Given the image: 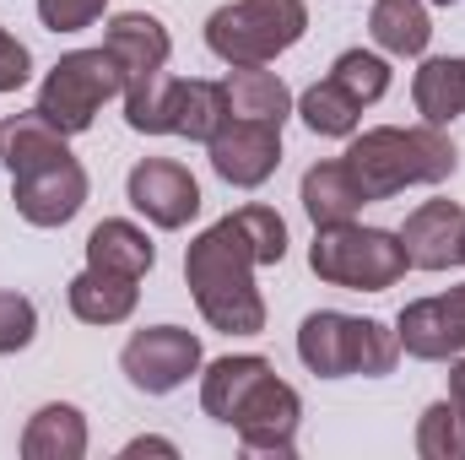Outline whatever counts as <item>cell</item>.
I'll use <instances>...</instances> for the list:
<instances>
[{
	"label": "cell",
	"instance_id": "cell-1",
	"mask_svg": "<svg viewBox=\"0 0 465 460\" xmlns=\"http://www.w3.org/2000/svg\"><path fill=\"white\" fill-rule=\"evenodd\" d=\"M254 271H260V255L238 223V212L217 217L212 228L190 238L184 282H190V298L212 331H223V336H260L265 331V293L254 287Z\"/></svg>",
	"mask_w": 465,
	"mask_h": 460
},
{
	"label": "cell",
	"instance_id": "cell-2",
	"mask_svg": "<svg viewBox=\"0 0 465 460\" xmlns=\"http://www.w3.org/2000/svg\"><path fill=\"white\" fill-rule=\"evenodd\" d=\"M347 168L368 201H390L411 185H444L460 168V152L444 125H373L347 141Z\"/></svg>",
	"mask_w": 465,
	"mask_h": 460
},
{
	"label": "cell",
	"instance_id": "cell-3",
	"mask_svg": "<svg viewBox=\"0 0 465 460\" xmlns=\"http://www.w3.org/2000/svg\"><path fill=\"white\" fill-rule=\"evenodd\" d=\"M298 363L320 379H384L401 363V336L368 315L314 309L298 325Z\"/></svg>",
	"mask_w": 465,
	"mask_h": 460
},
{
	"label": "cell",
	"instance_id": "cell-4",
	"mask_svg": "<svg viewBox=\"0 0 465 460\" xmlns=\"http://www.w3.org/2000/svg\"><path fill=\"white\" fill-rule=\"evenodd\" d=\"M309 271H314L325 287L384 293V287H395L411 265H406V244H401V233L362 228V223H331V228H314Z\"/></svg>",
	"mask_w": 465,
	"mask_h": 460
},
{
	"label": "cell",
	"instance_id": "cell-5",
	"mask_svg": "<svg viewBox=\"0 0 465 460\" xmlns=\"http://www.w3.org/2000/svg\"><path fill=\"white\" fill-rule=\"evenodd\" d=\"M309 33L303 0H228L206 16V49L223 65H271Z\"/></svg>",
	"mask_w": 465,
	"mask_h": 460
},
{
	"label": "cell",
	"instance_id": "cell-6",
	"mask_svg": "<svg viewBox=\"0 0 465 460\" xmlns=\"http://www.w3.org/2000/svg\"><path fill=\"white\" fill-rule=\"evenodd\" d=\"M124 98V71L114 65V55L98 44V49H71L60 55L44 82H38V115L49 119L60 135H82L93 130V119L104 115V104Z\"/></svg>",
	"mask_w": 465,
	"mask_h": 460
},
{
	"label": "cell",
	"instance_id": "cell-7",
	"mask_svg": "<svg viewBox=\"0 0 465 460\" xmlns=\"http://www.w3.org/2000/svg\"><path fill=\"white\" fill-rule=\"evenodd\" d=\"M201 368H206L201 336L184 331V325H146V331H135V336L124 342V352H119V374H124L130 390H141V395H173V390H184Z\"/></svg>",
	"mask_w": 465,
	"mask_h": 460
},
{
	"label": "cell",
	"instance_id": "cell-8",
	"mask_svg": "<svg viewBox=\"0 0 465 460\" xmlns=\"http://www.w3.org/2000/svg\"><path fill=\"white\" fill-rule=\"evenodd\" d=\"M124 201L163 233H179L201 217V179L173 157H141L124 174Z\"/></svg>",
	"mask_w": 465,
	"mask_h": 460
},
{
	"label": "cell",
	"instance_id": "cell-9",
	"mask_svg": "<svg viewBox=\"0 0 465 460\" xmlns=\"http://www.w3.org/2000/svg\"><path fill=\"white\" fill-rule=\"evenodd\" d=\"M87 190H93L87 168L65 152V157L44 163V168H33V174H16V179H11V206H16V217H22L27 228H65V223L82 217Z\"/></svg>",
	"mask_w": 465,
	"mask_h": 460
},
{
	"label": "cell",
	"instance_id": "cell-10",
	"mask_svg": "<svg viewBox=\"0 0 465 460\" xmlns=\"http://www.w3.org/2000/svg\"><path fill=\"white\" fill-rule=\"evenodd\" d=\"M298 428H303V395L276 374H265L232 417V434L249 455H292Z\"/></svg>",
	"mask_w": 465,
	"mask_h": 460
},
{
	"label": "cell",
	"instance_id": "cell-11",
	"mask_svg": "<svg viewBox=\"0 0 465 460\" xmlns=\"http://www.w3.org/2000/svg\"><path fill=\"white\" fill-rule=\"evenodd\" d=\"M212 174L232 190H260L276 168H282V130L276 125H254V119H228L212 141Z\"/></svg>",
	"mask_w": 465,
	"mask_h": 460
},
{
	"label": "cell",
	"instance_id": "cell-12",
	"mask_svg": "<svg viewBox=\"0 0 465 460\" xmlns=\"http://www.w3.org/2000/svg\"><path fill=\"white\" fill-rule=\"evenodd\" d=\"M395 233L406 244V265L411 271L465 265V206L460 201H422Z\"/></svg>",
	"mask_w": 465,
	"mask_h": 460
},
{
	"label": "cell",
	"instance_id": "cell-13",
	"mask_svg": "<svg viewBox=\"0 0 465 460\" xmlns=\"http://www.w3.org/2000/svg\"><path fill=\"white\" fill-rule=\"evenodd\" d=\"M104 49L124 71V87L152 76V71H168V60H173V38L152 11H114L104 22Z\"/></svg>",
	"mask_w": 465,
	"mask_h": 460
},
{
	"label": "cell",
	"instance_id": "cell-14",
	"mask_svg": "<svg viewBox=\"0 0 465 460\" xmlns=\"http://www.w3.org/2000/svg\"><path fill=\"white\" fill-rule=\"evenodd\" d=\"M65 304H71V315H76L82 325H104V331H109V325H124V320L135 315L141 282L87 265V271H76V276L65 282Z\"/></svg>",
	"mask_w": 465,
	"mask_h": 460
},
{
	"label": "cell",
	"instance_id": "cell-15",
	"mask_svg": "<svg viewBox=\"0 0 465 460\" xmlns=\"http://www.w3.org/2000/svg\"><path fill=\"white\" fill-rule=\"evenodd\" d=\"M298 201L309 212L314 228H331V223H357L362 206H373L357 185V174L347 168V157H331V163H314L298 185Z\"/></svg>",
	"mask_w": 465,
	"mask_h": 460
},
{
	"label": "cell",
	"instance_id": "cell-16",
	"mask_svg": "<svg viewBox=\"0 0 465 460\" xmlns=\"http://www.w3.org/2000/svg\"><path fill=\"white\" fill-rule=\"evenodd\" d=\"M265 374H276V363L260 357V352H232V357L206 363V368H201V406H206V417L223 423V428H232L238 406L249 401V390H254Z\"/></svg>",
	"mask_w": 465,
	"mask_h": 460
},
{
	"label": "cell",
	"instance_id": "cell-17",
	"mask_svg": "<svg viewBox=\"0 0 465 460\" xmlns=\"http://www.w3.org/2000/svg\"><path fill=\"white\" fill-rule=\"evenodd\" d=\"M411 104L422 125H455L465 115V60L460 55H422V65L411 71Z\"/></svg>",
	"mask_w": 465,
	"mask_h": 460
},
{
	"label": "cell",
	"instance_id": "cell-18",
	"mask_svg": "<svg viewBox=\"0 0 465 460\" xmlns=\"http://www.w3.org/2000/svg\"><path fill=\"white\" fill-rule=\"evenodd\" d=\"M368 38L379 44V55L422 60L428 44H433L428 0H373V11H368Z\"/></svg>",
	"mask_w": 465,
	"mask_h": 460
},
{
	"label": "cell",
	"instance_id": "cell-19",
	"mask_svg": "<svg viewBox=\"0 0 465 460\" xmlns=\"http://www.w3.org/2000/svg\"><path fill=\"white\" fill-rule=\"evenodd\" d=\"M395 336H401V352L417 357V363H450V357L465 352V342L455 336V325H450L444 298H411L395 315Z\"/></svg>",
	"mask_w": 465,
	"mask_h": 460
},
{
	"label": "cell",
	"instance_id": "cell-20",
	"mask_svg": "<svg viewBox=\"0 0 465 460\" xmlns=\"http://www.w3.org/2000/svg\"><path fill=\"white\" fill-rule=\"evenodd\" d=\"M87 265L141 282L157 265V244H152V233L141 228V223H130V217H104L98 228L87 233Z\"/></svg>",
	"mask_w": 465,
	"mask_h": 460
},
{
	"label": "cell",
	"instance_id": "cell-21",
	"mask_svg": "<svg viewBox=\"0 0 465 460\" xmlns=\"http://www.w3.org/2000/svg\"><path fill=\"white\" fill-rule=\"evenodd\" d=\"M87 455V417L71 401H49L22 428V460H82Z\"/></svg>",
	"mask_w": 465,
	"mask_h": 460
},
{
	"label": "cell",
	"instance_id": "cell-22",
	"mask_svg": "<svg viewBox=\"0 0 465 460\" xmlns=\"http://www.w3.org/2000/svg\"><path fill=\"white\" fill-rule=\"evenodd\" d=\"M223 87H228L232 119H254V125H276L282 130L287 115H292V87L276 71H265V65H228Z\"/></svg>",
	"mask_w": 465,
	"mask_h": 460
},
{
	"label": "cell",
	"instance_id": "cell-23",
	"mask_svg": "<svg viewBox=\"0 0 465 460\" xmlns=\"http://www.w3.org/2000/svg\"><path fill=\"white\" fill-rule=\"evenodd\" d=\"M179 98H184V76L152 71V76L124 87V125L135 135H173L179 130Z\"/></svg>",
	"mask_w": 465,
	"mask_h": 460
},
{
	"label": "cell",
	"instance_id": "cell-24",
	"mask_svg": "<svg viewBox=\"0 0 465 460\" xmlns=\"http://www.w3.org/2000/svg\"><path fill=\"white\" fill-rule=\"evenodd\" d=\"M65 141H71V135H60L49 119L33 109V115H16V119L0 125V163H5V174L16 179V174H33V168L65 157V152H71Z\"/></svg>",
	"mask_w": 465,
	"mask_h": 460
},
{
	"label": "cell",
	"instance_id": "cell-25",
	"mask_svg": "<svg viewBox=\"0 0 465 460\" xmlns=\"http://www.w3.org/2000/svg\"><path fill=\"white\" fill-rule=\"evenodd\" d=\"M292 115L303 119L314 135H325V141H351V135L362 130V104L347 98L331 76L314 82V87H303V93L292 98Z\"/></svg>",
	"mask_w": 465,
	"mask_h": 460
},
{
	"label": "cell",
	"instance_id": "cell-26",
	"mask_svg": "<svg viewBox=\"0 0 465 460\" xmlns=\"http://www.w3.org/2000/svg\"><path fill=\"white\" fill-rule=\"evenodd\" d=\"M228 119H232V109H228V87H223V82H201V76L184 82V98H179V130H173V135L206 146Z\"/></svg>",
	"mask_w": 465,
	"mask_h": 460
},
{
	"label": "cell",
	"instance_id": "cell-27",
	"mask_svg": "<svg viewBox=\"0 0 465 460\" xmlns=\"http://www.w3.org/2000/svg\"><path fill=\"white\" fill-rule=\"evenodd\" d=\"M331 82H336L347 98H357L362 109H373V104L390 93L395 71H390V60H384L379 49H341L336 65H331Z\"/></svg>",
	"mask_w": 465,
	"mask_h": 460
},
{
	"label": "cell",
	"instance_id": "cell-28",
	"mask_svg": "<svg viewBox=\"0 0 465 460\" xmlns=\"http://www.w3.org/2000/svg\"><path fill=\"white\" fill-rule=\"evenodd\" d=\"M417 455L422 460H465V406L455 395L433 401L417 417Z\"/></svg>",
	"mask_w": 465,
	"mask_h": 460
},
{
	"label": "cell",
	"instance_id": "cell-29",
	"mask_svg": "<svg viewBox=\"0 0 465 460\" xmlns=\"http://www.w3.org/2000/svg\"><path fill=\"white\" fill-rule=\"evenodd\" d=\"M238 223H243L254 255H260V271L287 260V223H282V212H271V206H238Z\"/></svg>",
	"mask_w": 465,
	"mask_h": 460
},
{
	"label": "cell",
	"instance_id": "cell-30",
	"mask_svg": "<svg viewBox=\"0 0 465 460\" xmlns=\"http://www.w3.org/2000/svg\"><path fill=\"white\" fill-rule=\"evenodd\" d=\"M38 336V309L27 293H0V357L27 352Z\"/></svg>",
	"mask_w": 465,
	"mask_h": 460
},
{
	"label": "cell",
	"instance_id": "cell-31",
	"mask_svg": "<svg viewBox=\"0 0 465 460\" xmlns=\"http://www.w3.org/2000/svg\"><path fill=\"white\" fill-rule=\"evenodd\" d=\"M104 11L109 0H38V22L49 33H87Z\"/></svg>",
	"mask_w": 465,
	"mask_h": 460
},
{
	"label": "cell",
	"instance_id": "cell-32",
	"mask_svg": "<svg viewBox=\"0 0 465 460\" xmlns=\"http://www.w3.org/2000/svg\"><path fill=\"white\" fill-rule=\"evenodd\" d=\"M33 82V49L0 27V93H22Z\"/></svg>",
	"mask_w": 465,
	"mask_h": 460
},
{
	"label": "cell",
	"instance_id": "cell-33",
	"mask_svg": "<svg viewBox=\"0 0 465 460\" xmlns=\"http://www.w3.org/2000/svg\"><path fill=\"white\" fill-rule=\"evenodd\" d=\"M119 455H124V460H130V455H179V445H173V439H152V434H146V439H130Z\"/></svg>",
	"mask_w": 465,
	"mask_h": 460
},
{
	"label": "cell",
	"instance_id": "cell-34",
	"mask_svg": "<svg viewBox=\"0 0 465 460\" xmlns=\"http://www.w3.org/2000/svg\"><path fill=\"white\" fill-rule=\"evenodd\" d=\"M444 298V309H450V325H455V336L465 342V282L460 287H450V293H439Z\"/></svg>",
	"mask_w": 465,
	"mask_h": 460
},
{
	"label": "cell",
	"instance_id": "cell-35",
	"mask_svg": "<svg viewBox=\"0 0 465 460\" xmlns=\"http://www.w3.org/2000/svg\"><path fill=\"white\" fill-rule=\"evenodd\" d=\"M450 395L465 406V352L460 357H450Z\"/></svg>",
	"mask_w": 465,
	"mask_h": 460
},
{
	"label": "cell",
	"instance_id": "cell-36",
	"mask_svg": "<svg viewBox=\"0 0 465 460\" xmlns=\"http://www.w3.org/2000/svg\"><path fill=\"white\" fill-rule=\"evenodd\" d=\"M428 5H460V0H428Z\"/></svg>",
	"mask_w": 465,
	"mask_h": 460
}]
</instances>
